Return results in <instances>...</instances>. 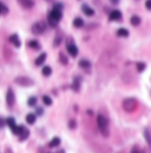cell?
Segmentation results:
<instances>
[{"mask_svg": "<svg viewBox=\"0 0 151 153\" xmlns=\"http://www.w3.org/2000/svg\"><path fill=\"white\" fill-rule=\"evenodd\" d=\"M97 124H98V128H99L101 135L104 137H108V135H109V127H108V121L106 119V117H104L101 114L98 115Z\"/></svg>", "mask_w": 151, "mask_h": 153, "instance_id": "obj_1", "label": "cell"}, {"mask_svg": "<svg viewBox=\"0 0 151 153\" xmlns=\"http://www.w3.org/2000/svg\"><path fill=\"white\" fill-rule=\"evenodd\" d=\"M61 19H62V12L61 11L59 10L52 9L48 14V21L50 26L52 27H55Z\"/></svg>", "mask_w": 151, "mask_h": 153, "instance_id": "obj_2", "label": "cell"}, {"mask_svg": "<svg viewBox=\"0 0 151 153\" xmlns=\"http://www.w3.org/2000/svg\"><path fill=\"white\" fill-rule=\"evenodd\" d=\"M123 109L127 113H132L138 107V102L133 97H128L123 101Z\"/></svg>", "mask_w": 151, "mask_h": 153, "instance_id": "obj_3", "label": "cell"}, {"mask_svg": "<svg viewBox=\"0 0 151 153\" xmlns=\"http://www.w3.org/2000/svg\"><path fill=\"white\" fill-rule=\"evenodd\" d=\"M46 29V24L44 21H37L34 23L31 27V32L34 35H41Z\"/></svg>", "mask_w": 151, "mask_h": 153, "instance_id": "obj_4", "label": "cell"}, {"mask_svg": "<svg viewBox=\"0 0 151 153\" xmlns=\"http://www.w3.org/2000/svg\"><path fill=\"white\" fill-rule=\"evenodd\" d=\"M14 81L17 83L18 85L20 86H23V87H29V86H32L34 84V81L29 77L26 76H20L17 77Z\"/></svg>", "mask_w": 151, "mask_h": 153, "instance_id": "obj_5", "label": "cell"}, {"mask_svg": "<svg viewBox=\"0 0 151 153\" xmlns=\"http://www.w3.org/2000/svg\"><path fill=\"white\" fill-rule=\"evenodd\" d=\"M15 101V96H14V93H13L12 88H9L7 89V93H6V103L8 105V106L12 107L14 104Z\"/></svg>", "mask_w": 151, "mask_h": 153, "instance_id": "obj_6", "label": "cell"}, {"mask_svg": "<svg viewBox=\"0 0 151 153\" xmlns=\"http://www.w3.org/2000/svg\"><path fill=\"white\" fill-rule=\"evenodd\" d=\"M67 51H68V54L73 58H76L78 54V49L73 43L67 44Z\"/></svg>", "mask_w": 151, "mask_h": 153, "instance_id": "obj_7", "label": "cell"}, {"mask_svg": "<svg viewBox=\"0 0 151 153\" xmlns=\"http://www.w3.org/2000/svg\"><path fill=\"white\" fill-rule=\"evenodd\" d=\"M109 20L117 21L122 19V12L119 10H113L109 13Z\"/></svg>", "mask_w": 151, "mask_h": 153, "instance_id": "obj_8", "label": "cell"}, {"mask_svg": "<svg viewBox=\"0 0 151 153\" xmlns=\"http://www.w3.org/2000/svg\"><path fill=\"white\" fill-rule=\"evenodd\" d=\"M9 42L11 44H12L14 45L16 48H19L21 46V41H20V38L18 36V35L16 34H13L10 37H9Z\"/></svg>", "mask_w": 151, "mask_h": 153, "instance_id": "obj_9", "label": "cell"}, {"mask_svg": "<svg viewBox=\"0 0 151 153\" xmlns=\"http://www.w3.org/2000/svg\"><path fill=\"white\" fill-rule=\"evenodd\" d=\"M82 11H83V12L85 13L86 16H92V15H94V13H95L94 10L92 8H91L86 4H84L83 5H82Z\"/></svg>", "mask_w": 151, "mask_h": 153, "instance_id": "obj_10", "label": "cell"}, {"mask_svg": "<svg viewBox=\"0 0 151 153\" xmlns=\"http://www.w3.org/2000/svg\"><path fill=\"white\" fill-rule=\"evenodd\" d=\"M62 39H63L62 32L61 31L57 32L55 37H54V40H53V47H58L62 42Z\"/></svg>", "mask_w": 151, "mask_h": 153, "instance_id": "obj_11", "label": "cell"}, {"mask_svg": "<svg viewBox=\"0 0 151 153\" xmlns=\"http://www.w3.org/2000/svg\"><path fill=\"white\" fill-rule=\"evenodd\" d=\"M46 53L44 52V53H42V54H40L39 56H38V58H37V59H36V61H35L36 66H41V65H42V64L46 61Z\"/></svg>", "mask_w": 151, "mask_h": 153, "instance_id": "obj_12", "label": "cell"}, {"mask_svg": "<svg viewBox=\"0 0 151 153\" xmlns=\"http://www.w3.org/2000/svg\"><path fill=\"white\" fill-rule=\"evenodd\" d=\"M84 25H85V21H84V20L82 19V18L77 17V18L74 19V20H73V26L75 27H77V29H80V27H82Z\"/></svg>", "mask_w": 151, "mask_h": 153, "instance_id": "obj_13", "label": "cell"}, {"mask_svg": "<svg viewBox=\"0 0 151 153\" xmlns=\"http://www.w3.org/2000/svg\"><path fill=\"white\" fill-rule=\"evenodd\" d=\"M80 87H81V81L78 77H76L73 81V83H72V89L76 92H78V90L80 89Z\"/></svg>", "mask_w": 151, "mask_h": 153, "instance_id": "obj_14", "label": "cell"}, {"mask_svg": "<svg viewBox=\"0 0 151 153\" xmlns=\"http://www.w3.org/2000/svg\"><path fill=\"white\" fill-rule=\"evenodd\" d=\"M130 22H131V24H132V26L137 27V26H139V25L141 24V18H140L139 16L133 15V16H132L131 19H130Z\"/></svg>", "mask_w": 151, "mask_h": 153, "instance_id": "obj_15", "label": "cell"}, {"mask_svg": "<svg viewBox=\"0 0 151 153\" xmlns=\"http://www.w3.org/2000/svg\"><path fill=\"white\" fill-rule=\"evenodd\" d=\"M29 135H30V130L27 128L24 127L22 132H21V135H19V136H20V138H19L20 141H24V140H26V139L29 137Z\"/></svg>", "mask_w": 151, "mask_h": 153, "instance_id": "obj_16", "label": "cell"}, {"mask_svg": "<svg viewBox=\"0 0 151 153\" xmlns=\"http://www.w3.org/2000/svg\"><path fill=\"white\" fill-rule=\"evenodd\" d=\"M61 143V139L59 137H54L52 138L51 142L49 143V147L51 148H55V147H58Z\"/></svg>", "mask_w": 151, "mask_h": 153, "instance_id": "obj_17", "label": "cell"}, {"mask_svg": "<svg viewBox=\"0 0 151 153\" xmlns=\"http://www.w3.org/2000/svg\"><path fill=\"white\" fill-rule=\"evenodd\" d=\"M117 35L120 37H127L129 36V31L126 29H123V27H121L117 31Z\"/></svg>", "mask_w": 151, "mask_h": 153, "instance_id": "obj_18", "label": "cell"}, {"mask_svg": "<svg viewBox=\"0 0 151 153\" xmlns=\"http://www.w3.org/2000/svg\"><path fill=\"white\" fill-rule=\"evenodd\" d=\"M29 46L33 49V50H36V51H38L40 50L41 48V45L39 44V43L37 41V40H31L30 43H29Z\"/></svg>", "mask_w": 151, "mask_h": 153, "instance_id": "obj_19", "label": "cell"}, {"mask_svg": "<svg viewBox=\"0 0 151 153\" xmlns=\"http://www.w3.org/2000/svg\"><path fill=\"white\" fill-rule=\"evenodd\" d=\"M36 120H37V117L33 113H29L28 115H27V117H26V121H27V123L30 124V125L34 124L36 122Z\"/></svg>", "mask_w": 151, "mask_h": 153, "instance_id": "obj_20", "label": "cell"}, {"mask_svg": "<svg viewBox=\"0 0 151 153\" xmlns=\"http://www.w3.org/2000/svg\"><path fill=\"white\" fill-rule=\"evenodd\" d=\"M78 66L82 68L87 69L91 66V62L89 60H86V59H81L78 63Z\"/></svg>", "mask_w": 151, "mask_h": 153, "instance_id": "obj_21", "label": "cell"}, {"mask_svg": "<svg viewBox=\"0 0 151 153\" xmlns=\"http://www.w3.org/2000/svg\"><path fill=\"white\" fill-rule=\"evenodd\" d=\"M21 5L24 7V8H31L34 6V2L32 0H22L21 2Z\"/></svg>", "mask_w": 151, "mask_h": 153, "instance_id": "obj_22", "label": "cell"}, {"mask_svg": "<svg viewBox=\"0 0 151 153\" xmlns=\"http://www.w3.org/2000/svg\"><path fill=\"white\" fill-rule=\"evenodd\" d=\"M42 74H43V75H45L46 77L50 76L52 74V68L49 66H44V68L42 69Z\"/></svg>", "mask_w": 151, "mask_h": 153, "instance_id": "obj_23", "label": "cell"}, {"mask_svg": "<svg viewBox=\"0 0 151 153\" xmlns=\"http://www.w3.org/2000/svg\"><path fill=\"white\" fill-rule=\"evenodd\" d=\"M23 128H24V126H16L13 128H12V133L14 134V135H21V133L22 132V130H23Z\"/></svg>", "mask_w": 151, "mask_h": 153, "instance_id": "obj_24", "label": "cell"}, {"mask_svg": "<svg viewBox=\"0 0 151 153\" xmlns=\"http://www.w3.org/2000/svg\"><path fill=\"white\" fill-rule=\"evenodd\" d=\"M42 100H43V103H44L46 105H47V106H50V105L52 104V99L49 96H47V95L43 96Z\"/></svg>", "mask_w": 151, "mask_h": 153, "instance_id": "obj_25", "label": "cell"}, {"mask_svg": "<svg viewBox=\"0 0 151 153\" xmlns=\"http://www.w3.org/2000/svg\"><path fill=\"white\" fill-rule=\"evenodd\" d=\"M6 123H7V125L10 127V128L12 129V128H13L15 126H16V123H15V120L13 119L12 117H9V118H7L6 119Z\"/></svg>", "mask_w": 151, "mask_h": 153, "instance_id": "obj_26", "label": "cell"}, {"mask_svg": "<svg viewBox=\"0 0 151 153\" xmlns=\"http://www.w3.org/2000/svg\"><path fill=\"white\" fill-rule=\"evenodd\" d=\"M144 136H145L147 143L151 146V134H150V132L148 128H146L145 131H144Z\"/></svg>", "mask_w": 151, "mask_h": 153, "instance_id": "obj_27", "label": "cell"}, {"mask_svg": "<svg viewBox=\"0 0 151 153\" xmlns=\"http://www.w3.org/2000/svg\"><path fill=\"white\" fill-rule=\"evenodd\" d=\"M59 59H60V62H61L62 65H67L68 62V58L66 57V55H64L62 52H60Z\"/></svg>", "mask_w": 151, "mask_h": 153, "instance_id": "obj_28", "label": "cell"}, {"mask_svg": "<svg viewBox=\"0 0 151 153\" xmlns=\"http://www.w3.org/2000/svg\"><path fill=\"white\" fill-rule=\"evenodd\" d=\"M37 97H35V96H31L28 99V105L30 106H31V107L35 106L37 105Z\"/></svg>", "mask_w": 151, "mask_h": 153, "instance_id": "obj_29", "label": "cell"}, {"mask_svg": "<svg viewBox=\"0 0 151 153\" xmlns=\"http://www.w3.org/2000/svg\"><path fill=\"white\" fill-rule=\"evenodd\" d=\"M136 67H137V70H138V72L141 73V72H143V70L146 67V65L143 62H138V63H137V65H136Z\"/></svg>", "mask_w": 151, "mask_h": 153, "instance_id": "obj_30", "label": "cell"}, {"mask_svg": "<svg viewBox=\"0 0 151 153\" xmlns=\"http://www.w3.org/2000/svg\"><path fill=\"white\" fill-rule=\"evenodd\" d=\"M8 12V8L0 2V14H6Z\"/></svg>", "mask_w": 151, "mask_h": 153, "instance_id": "obj_31", "label": "cell"}, {"mask_svg": "<svg viewBox=\"0 0 151 153\" xmlns=\"http://www.w3.org/2000/svg\"><path fill=\"white\" fill-rule=\"evenodd\" d=\"M77 127V122L75 120H70V122H68V128L70 129H75Z\"/></svg>", "mask_w": 151, "mask_h": 153, "instance_id": "obj_32", "label": "cell"}, {"mask_svg": "<svg viewBox=\"0 0 151 153\" xmlns=\"http://www.w3.org/2000/svg\"><path fill=\"white\" fill-rule=\"evenodd\" d=\"M53 9L55 10H59V11H61L63 9V5L61 3H56L53 5Z\"/></svg>", "mask_w": 151, "mask_h": 153, "instance_id": "obj_33", "label": "cell"}, {"mask_svg": "<svg viewBox=\"0 0 151 153\" xmlns=\"http://www.w3.org/2000/svg\"><path fill=\"white\" fill-rule=\"evenodd\" d=\"M131 153H144V152H143V150H141L140 148H138V147L134 146V147L132 149V150H131Z\"/></svg>", "mask_w": 151, "mask_h": 153, "instance_id": "obj_34", "label": "cell"}, {"mask_svg": "<svg viewBox=\"0 0 151 153\" xmlns=\"http://www.w3.org/2000/svg\"><path fill=\"white\" fill-rule=\"evenodd\" d=\"M145 6L148 10L151 11V0H147L145 2Z\"/></svg>", "mask_w": 151, "mask_h": 153, "instance_id": "obj_35", "label": "cell"}, {"mask_svg": "<svg viewBox=\"0 0 151 153\" xmlns=\"http://www.w3.org/2000/svg\"><path fill=\"white\" fill-rule=\"evenodd\" d=\"M36 113H37V115H42L43 114V113H44V110L41 108V107H38V108H37V110H36Z\"/></svg>", "mask_w": 151, "mask_h": 153, "instance_id": "obj_36", "label": "cell"}, {"mask_svg": "<svg viewBox=\"0 0 151 153\" xmlns=\"http://www.w3.org/2000/svg\"><path fill=\"white\" fill-rule=\"evenodd\" d=\"M109 1H110V3H111L112 5H117V4H119L120 0H109Z\"/></svg>", "mask_w": 151, "mask_h": 153, "instance_id": "obj_37", "label": "cell"}, {"mask_svg": "<svg viewBox=\"0 0 151 153\" xmlns=\"http://www.w3.org/2000/svg\"><path fill=\"white\" fill-rule=\"evenodd\" d=\"M4 126H5V121L2 119H0V128H3Z\"/></svg>", "mask_w": 151, "mask_h": 153, "instance_id": "obj_38", "label": "cell"}, {"mask_svg": "<svg viewBox=\"0 0 151 153\" xmlns=\"http://www.w3.org/2000/svg\"><path fill=\"white\" fill-rule=\"evenodd\" d=\"M5 153H12V150H11L10 149H6V150H5Z\"/></svg>", "mask_w": 151, "mask_h": 153, "instance_id": "obj_39", "label": "cell"}, {"mask_svg": "<svg viewBox=\"0 0 151 153\" xmlns=\"http://www.w3.org/2000/svg\"><path fill=\"white\" fill-rule=\"evenodd\" d=\"M56 153H65V152H64V150H58Z\"/></svg>", "mask_w": 151, "mask_h": 153, "instance_id": "obj_40", "label": "cell"}, {"mask_svg": "<svg viewBox=\"0 0 151 153\" xmlns=\"http://www.w3.org/2000/svg\"><path fill=\"white\" fill-rule=\"evenodd\" d=\"M46 1H47V2H50V1H52V0H46Z\"/></svg>", "mask_w": 151, "mask_h": 153, "instance_id": "obj_41", "label": "cell"}]
</instances>
